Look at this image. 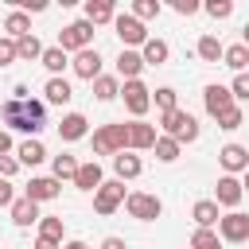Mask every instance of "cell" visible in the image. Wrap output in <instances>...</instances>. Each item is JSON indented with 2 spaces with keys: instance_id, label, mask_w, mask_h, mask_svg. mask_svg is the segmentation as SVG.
<instances>
[{
  "instance_id": "1",
  "label": "cell",
  "mask_w": 249,
  "mask_h": 249,
  "mask_svg": "<svg viewBox=\"0 0 249 249\" xmlns=\"http://www.w3.org/2000/svg\"><path fill=\"white\" fill-rule=\"evenodd\" d=\"M0 121L16 132H27V136H39L47 128V101L39 97H8L0 105Z\"/></svg>"
},
{
  "instance_id": "2",
  "label": "cell",
  "mask_w": 249,
  "mask_h": 249,
  "mask_svg": "<svg viewBox=\"0 0 249 249\" xmlns=\"http://www.w3.org/2000/svg\"><path fill=\"white\" fill-rule=\"evenodd\" d=\"M121 152H128V124L124 121L101 124L93 132V156H121Z\"/></svg>"
},
{
  "instance_id": "3",
  "label": "cell",
  "mask_w": 249,
  "mask_h": 249,
  "mask_svg": "<svg viewBox=\"0 0 249 249\" xmlns=\"http://www.w3.org/2000/svg\"><path fill=\"white\" fill-rule=\"evenodd\" d=\"M160 124H163V136H175L179 144H195L198 140V121L187 113V109H171V113H160Z\"/></svg>"
},
{
  "instance_id": "4",
  "label": "cell",
  "mask_w": 249,
  "mask_h": 249,
  "mask_svg": "<svg viewBox=\"0 0 249 249\" xmlns=\"http://www.w3.org/2000/svg\"><path fill=\"white\" fill-rule=\"evenodd\" d=\"M113 31H117V39H121V51H140V47L152 39V35H148V27H144L132 12H117Z\"/></svg>"
},
{
  "instance_id": "5",
  "label": "cell",
  "mask_w": 249,
  "mask_h": 249,
  "mask_svg": "<svg viewBox=\"0 0 249 249\" xmlns=\"http://www.w3.org/2000/svg\"><path fill=\"white\" fill-rule=\"evenodd\" d=\"M89 43H93V23H89L86 16H82V19H74V23H66V27L58 31V47H62L66 54H70V51L78 54V51H86Z\"/></svg>"
},
{
  "instance_id": "6",
  "label": "cell",
  "mask_w": 249,
  "mask_h": 249,
  "mask_svg": "<svg viewBox=\"0 0 249 249\" xmlns=\"http://www.w3.org/2000/svg\"><path fill=\"white\" fill-rule=\"evenodd\" d=\"M124 210H128V218H136V222H156V218L163 214V202H160L156 195H148V191H128Z\"/></svg>"
},
{
  "instance_id": "7",
  "label": "cell",
  "mask_w": 249,
  "mask_h": 249,
  "mask_svg": "<svg viewBox=\"0 0 249 249\" xmlns=\"http://www.w3.org/2000/svg\"><path fill=\"white\" fill-rule=\"evenodd\" d=\"M121 97H124V109L132 113V121H144V113L152 109V89L136 78V82H124L121 86Z\"/></svg>"
},
{
  "instance_id": "8",
  "label": "cell",
  "mask_w": 249,
  "mask_h": 249,
  "mask_svg": "<svg viewBox=\"0 0 249 249\" xmlns=\"http://www.w3.org/2000/svg\"><path fill=\"white\" fill-rule=\"evenodd\" d=\"M218 237H222V241H230V245L249 241V214H241V210L222 214V222H218Z\"/></svg>"
},
{
  "instance_id": "9",
  "label": "cell",
  "mask_w": 249,
  "mask_h": 249,
  "mask_svg": "<svg viewBox=\"0 0 249 249\" xmlns=\"http://www.w3.org/2000/svg\"><path fill=\"white\" fill-rule=\"evenodd\" d=\"M124 198H128V195H124V183H121V179H105V183L97 187V195H93V210H97V214H113Z\"/></svg>"
},
{
  "instance_id": "10",
  "label": "cell",
  "mask_w": 249,
  "mask_h": 249,
  "mask_svg": "<svg viewBox=\"0 0 249 249\" xmlns=\"http://www.w3.org/2000/svg\"><path fill=\"white\" fill-rule=\"evenodd\" d=\"M70 66H74V74L82 78V82H97L101 78V54H97V47H86V51H78L74 58H70Z\"/></svg>"
},
{
  "instance_id": "11",
  "label": "cell",
  "mask_w": 249,
  "mask_h": 249,
  "mask_svg": "<svg viewBox=\"0 0 249 249\" xmlns=\"http://www.w3.org/2000/svg\"><path fill=\"white\" fill-rule=\"evenodd\" d=\"M245 198V183L237 179V175H222L218 179V187H214V202L218 206H226V210H237V202Z\"/></svg>"
},
{
  "instance_id": "12",
  "label": "cell",
  "mask_w": 249,
  "mask_h": 249,
  "mask_svg": "<svg viewBox=\"0 0 249 249\" xmlns=\"http://www.w3.org/2000/svg\"><path fill=\"white\" fill-rule=\"evenodd\" d=\"M202 105H206V113L218 121V117H222L226 109H233L237 101H233L230 86H218V82H214V86H206V89H202Z\"/></svg>"
},
{
  "instance_id": "13",
  "label": "cell",
  "mask_w": 249,
  "mask_h": 249,
  "mask_svg": "<svg viewBox=\"0 0 249 249\" xmlns=\"http://www.w3.org/2000/svg\"><path fill=\"white\" fill-rule=\"evenodd\" d=\"M156 140H160L156 124H148V121H128V152H152Z\"/></svg>"
},
{
  "instance_id": "14",
  "label": "cell",
  "mask_w": 249,
  "mask_h": 249,
  "mask_svg": "<svg viewBox=\"0 0 249 249\" xmlns=\"http://www.w3.org/2000/svg\"><path fill=\"white\" fill-rule=\"evenodd\" d=\"M218 163L226 175H237V171H249V148L245 144H226L218 152Z\"/></svg>"
},
{
  "instance_id": "15",
  "label": "cell",
  "mask_w": 249,
  "mask_h": 249,
  "mask_svg": "<svg viewBox=\"0 0 249 249\" xmlns=\"http://www.w3.org/2000/svg\"><path fill=\"white\" fill-rule=\"evenodd\" d=\"M27 198H35V202H51V198H58L62 195V183L54 179V175H35L31 183H27V191H23Z\"/></svg>"
},
{
  "instance_id": "16",
  "label": "cell",
  "mask_w": 249,
  "mask_h": 249,
  "mask_svg": "<svg viewBox=\"0 0 249 249\" xmlns=\"http://www.w3.org/2000/svg\"><path fill=\"white\" fill-rule=\"evenodd\" d=\"M16 160H19V167H39V163L47 160V148H43V140H39V136H27V140H19V144H16Z\"/></svg>"
},
{
  "instance_id": "17",
  "label": "cell",
  "mask_w": 249,
  "mask_h": 249,
  "mask_svg": "<svg viewBox=\"0 0 249 249\" xmlns=\"http://www.w3.org/2000/svg\"><path fill=\"white\" fill-rule=\"evenodd\" d=\"M191 218H195L198 230H214V226L222 222V206H218L214 198H198V202L191 206Z\"/></svg>"
},
{
  "instance_id": "18",
  "label": "cell",
  "mask_w": 249,
  "mask_h": 249,
  "mask_svg": "<svg viewBox=\"0 0 249 249\" xmlns=\"http://www.w3.org/2000/svg\"><path fill=\"white\" fill-rule=\"evenodd\" d=\"M82 136H89V121H86L82 113H66V117L58 121V140L74 144V140H82Z\"/></svg>"
},
{
  "instance_id": "19",
  "label": "cell",
  "mask_w": 249,
  "mask_h": 249,
  "mask_svg": "<svg viewBox=\"0 0 249 249\" xmlns=\"http://www.w3.org/2000/svg\"><path fill=\"white\" fill-rule=\"evenodd\" d=\"M140 70H144V54L140 51H121L117 54V78L121 82H136Z\"/></svg>"
},
{
  "instance_id": "20",
  "label": "cell",
  "mask_w": 249,
  "mask_h": 249,
  "mask_svg": "<svg viewBox=\"0 0 249 249\" xmlns=\"http://www.w3.org/2000/svg\"><path fill=\"white\" fill-rule=\"evenodd\" d=\"M101 183H105V175H101V163H97V160L82 163V167H78V175H74V187H78V191H93V195H97V187H101Z\"/></svg>"
},
{
  "instance_id": "21",
  "label": "cell",
  "mask_w": 249,
  "mask_h": 249,
  "mask_svg": "<svg viewBox=\"0 0 249 249\" xmlns=\"http://www.w3.org/2000/svg\"><path fill=\"white\" fill-rule=\"evenodd\" d=\"M144 171V163H140V156L136 152H121V156H113V175L124 183V179H136Z\"/></svg>"
},
{
  "instance_id": "22",
  "label": "cell",
  "mask_w": 249,
  "mask_h": 249,
  "mask_svg": "<svg viewBox=\"0 0 249 249\" xmlns=\"http://www.w3.org/2000/svg\"><path fill=\"white\" fill-rule=\"evenodd\" d=\"M86 19L97 27V23H113L117 19V4L113 0H86Z\"/></svg>"
},
{
  "instance_id": "23",
  "label": "cell",
  "mask_w": 249,
  "mask_h": 249,
  "mask_svg": "<svg viewBox=\"0 0 249 249\" xmlns=\"http://www.w3.org/2000/svg\"><path fill=\"white\" fill-rule=\"evenodd\" d=\"M70 97H74V89H70L66 78H47V86H43V101L47 105H66Z\"/></svg>"
},
{
  "instance_id": "24",
  "label": "cell",
  "mask_w": 249,
  "mask_h": 249,
  "mask_svg": "<svg viewBox=\"0 0 249 249\" xmlns=\"http://www.w3.org/2000/svg\"><path fill=\"white\" fill-rule=\"evenodd\" d=\"M39 218H43V214H39V202H35V198L23 195V198L12 202V222H16V226H31V222H39Z\"/></svg>"
},
{
  "instance_id": "25",
  "label": "cell",
  "mask_w": 249,
  "mask_h": 249,
  "mask_svg": "<svg viewBox=\"0 0 249 249\" xmlns=\"http://www.w3.org/2000/svg\"><path fill=\"white\" fill-rule=\"evenodd\" d=\"M4 31H8V39H23V35H31V16L27 12H8L4 16Z\"/></svg>"
},
{
  "instance_id": "26",
  "label": "cell",
  "mask_w": 249,
  "mask_h": 249,
  "mask_svg": "<svg viewBox=\"0 0 249 249\" xmlns=\"http://www.w3.org/2000/svg\"><path fill=\"white\" fill-rule=\"evenodd\" d=\"M195 54H198L202 62H222V54H226V47L218 43V35H202V39L195 43Z\"/></svg>"
},
{
  "instance_id": "27",
  "label": "cell",
  "mask_w": 249,
  "mask_h": 249,
  "mask_svg": "<svg viewBox=\"0 0 249 249\" xmlns=\"http://www.w3.org/2000/svg\"><path fill=\"white\" fill-rule=\"evenodd\" d=\"M140 54H144V66H163L167 54H171V47H167L163 39H148V43L140 47Z\"/></svg>"
},
{
  "instance_id": "28",
  "label": "cell",
  "mask_w": 249,
  "mask_h": 249,
  "mask_svg": "<svg viewBox=\"0 0 249 249\" xmlns=\"http://www.w3.org/2000/svg\"><path fill=\"white\" fill-rule=\"evenodd\" d=\"M222 62H226L233 74H245V66H249V47H245V43H233V47H226Z\"/></svg>"
},
{
  "instance_id": "29",
  "label": "cell",
  "mask_w": 249,
  "mask_h": 249,
  "mask_svg": "<svg viewBox=\"0 0 249 249\" xmlns=\"http://www.w3.org/2000/svg\"><path fill=\"white\" fill-rule=\"evenodd\" d=\"M78 167H82V163H78L70 152H62V156H54V160H51V175H54L58 183H62V179H74V175H78Z\"/></svg>"
},
{
  "instance_id": "30",
  "label": "cell",
  "mask_w": 249,
  "mask_h": 249,
  "mask_svg": "<svg viewBox=\"0 0 249 249\" xmlns=\"http://www.w3.org/2000/svg\"><path fill=\"white\" fill-rule=\"evenodd\" d=\"M39 62L47 66V74H51V78H58V74H62V66H66L70 58H66V51L54 43V47H47V51H43V58H39Z\"/></svg>"
},
{
  "instance_id": "31",
  "label": "cell",
  "mask_w": 249,
  "mask_h": 249,
  "mask_svg": "<svg viewBox=\"0 0 249 249\" xmlns=\"http://www.w3.org/2000/svg\"><path fill=\"white\" fill-rule=\"evenodd\" d=\"M93 97H97V101H113V97H121V78L101 74V78L93 82Z\"/></svg>"
},
{
  "instance_id": "32",
  "label": "cell",
  "mask_w": 249,
  "mask_h": 249,
  "mask_svg": "<svg viewBox=\"0 0 249 249\" xmlns=\"http://www.w3.org/2000/svg\"><path fill=\"white\" fill-rule=\"evenodd\" d=\"M152 152H156V160H160V163H175V160H179V152H183V144H179L175 136H160Z\"/></svg>"
},
{
  "instance_id": "33",
  "label": "cell",
  "mask_w": 249,
  "mask_h": 249,
  "mask_svg": "<svg viewBox=\"0 0 249 249\" xmlns=\"http://www.w3.org/2000/svg\"><path fill=\"white\" fill-rule=\"evenodd\" d=\"M16 51H19V58H27V62H35V58H43V43H39V35L31 31V35H23V39H16Z\"/></svg>"
},
{
  "instance_id": "34",
  "label": "cell",
  "mask_w": 249,
  "mask_h": 249,
  "mask_svg": "<svg viewBox=\"0 0 249 249\" xmlns=\"http://www.w3.org/2000/svg\"><path fill=\"white\" fill-rule=\"evenodd\" d=\"M62 233H66L62 218H54V214H43V218H39V237H51V241L62 245Z\"/></svg>"
},
{
  "instance_id": "35",
  "label": "cell",
  "mask_w": 249,
  "mask_h": 249,
  "mask_svg": "<svg viewBox=\"0 0 249 249\" xmlns=\"http://www.w3.org/2000/svg\"><path fill=\"white\" fill-rule=\"evenodd\" d=\"M191 249H222L218 230H195L191 233Z\"/></svg>"
},
{
  "instance_id": "36",
  "label": "cell",
  "mask_w": 249,
  "mask_h": 249,
  "mask_svg": "<svg viewBox=\"0 0 249 249\" xmlns=\"http://www.w3.org/2000/svg\"><path fill=\"white\" fill-rule=\"evenodd\" d=\"M152 101H156V109H160V113H171V109H179V93H175L171 86H160Z\"/></svg>"
},
{
  "instance_id": "37",
  "label": "cell",
  "mask_w": 249,
  "mask_h": 249,
  "mask_svg": "<svg viewBox=\"0 0 249 249\" xmlns=\"http://www.w3.org/2000/svg\"><path fill=\"white\" fill-rule=\"evenodd\" d=\"M245 124V113H241V105H233V109H226L222 117H218V128L222 132H233V128H241Z\"/></svg>"
},
{
  "instance_id": "38",
  "label": "cell",
  "mask_w": 249,
  "mask_h": 249,
  "mask_svg": "<svg viewBox=\"0 0 249 249\" xmlns=\"http://www.w3.org/2000/svg\"><path fill=\"white\" fill-rule=\"evenodd\" d=\"M202 8H206L210 19H230V16H233V0H206Z\"/></svg>"
},
{
  "instance_id": "39",
  "label": "cell",
  "mask_w": 249,
  "mask_h": 249,
  "mask_svg": "<svg viewBox=\"0 0 249 249\" xmlns=\"http://www.w3.org/2000/svg\"><path fill=\"white\" fill-rule=\"evenodd\" d=\"M132 16H136L140 23H144V19H156V16H160V0H136V4H132Z\"/></svg>"
},
{
  "instance_id": "40",
  "label": "cell",
  "mask_w": 249,
  "mask_h": 249,
  "mask_svg": "<svg viewBox=\"0 0 249 249\" xmlns=\"http://www.w3.org/2000/svg\"><path fill=\"white\" fill-rule=\"evenodd\" d=\"M230 93H233V101H249V70H245V74H233Z\"/></svg>"
},
{
  "instance_id": "41",
  "label": "cell",
  "mask_w": 249,
  "mask_h": 249,
  "mask_svg": "<svg viewBox=\"0 0 249 249\" xmlns=\"http://www.w3.org/2000/svg\"><path fill=\"white\" fill-rule=\"evenodd\" d=\"M16 58H19V51H16V39H8V35H4V39H0V66H12Z\"/></svg>"
},
{
  "instance_id": "42",
  "label": "cell",
  "mask_w": 249,
  "mask_h": 249,
  "mask_svg": "<svg viewBox=\"0 0 249 249\" xmlns=\"http://www.w3.org/2000/svg\"><path fill=\"white\" fill-rule=\"evenodd\" d=\"M19 171V160L16 156H0V179H12Z\"/></svg>"
},
{
  "instance_id": "43",
  "label": "cell",
  "mask_w": 249,
  "mask_h": 249,
  "mask_svg": "<svg viewBox=\"0 0 249 249\" xmlns=\"http://www.w3.org/2000/svg\"><path fill=\"white\" fill-rule=\"evenodd\" d=\"M171 8H175L179 16H195V12L202 8V4H198V0H171Z\"/></svg>"
},
{
  "instance_id": "44",
  "label": "cell",
  "mask_w": 249,
  "mask_h": 249,
  "mask_svg": "<svg viewBox=\"0 0 249 249\" xmlns=\"http://www.w3.org/2000/svg\"><path fill=\"white\" fill-rule=\"evenodd\" d=\"M16 4H19V12H27V16H31V12H47V0H16Z\"/></svg>"
},
{
  "instance_id": "45",
  "label": "cell",
  "mask_w": 249,
  "mask_h": 249,
  "mask_svg": "<svg viewBox=\"0 0 249 249\" xmlns=\"http://www.w3.org/2000/svg\"><path fill=\"white\" fill-rule=\"evenodd\" d=\"M12 202H16V191L8 179H0V206H12Z\"/></svg>"
},
{
  "instance_id": "46",
  "label": "cell",
  "mask_w": 249,
  "mask_h": 249,
  "mask_svg": "<svg viewBox=\"0 0 249 249\" xmlns=\"http://www.w3.org/2000/svg\"><path fill=\"white\" fill-rule=\"evenodd\" d=\"M8 152H12V132L0 128V156H8Z\"/></svg>"
},
{
  "instance_id": "47",
  "label": "cell",
  "mask_w": 249,
  "mask_h": 249,
  "mask_svg": "<svg viewBox=\"0 0 249 249\" xmlns=\"http://www.w3.org/2000/svg\"><path fill=\"white\" fill-rule=\"evenodd\" d=\"M97 249H128V245H124V237H105Z\"/></svg>"
},
{
  "instance_id": "48",
  "label": "cell",
  "mask_w": 249,
  "mask_h": 249,
  "mask_svg": "<svg viewBox=\"0 0 249 249\" xmlns=\"http://www.w3.org/2000/svg\"><path fill=\"white\" fill-rule=\"evenodd\" d=\"M35 249H62V245L51 241V237H35Z\"/></svg>"
},
{
  "instance_id": "49",
  "label": "cell",
  "mask_w": 249,
  "mask_h": 249,
  "mask_svg": "<svg viewBox=\"0 0 249 249\" xmlns=\"http://www.w3.org/2000/svg\"><path fill=\"white\" fill-rule=\"evenodd\" d=\"M62 249H89V245H86V241H78V237H74V241H62Z\"/></svg>"
},
{
  "instance_id": "50",
  "label": "cell",
  "mask_w": 249,
  "mask_h": 249,
  "mask_svg": "<svg viewBox=\"0 0 249 249\" xmlns=\"http://www.w3.org/2000/svg\"><path fill=\"white\" fill-rule=\"evenodd\" d=\"M241 43H245V47H249V23H245V27H241Z\"/></svg>"
},
{
  "instance_id": "51",
  "label": "cell",
  "mask_w": 249,
  "mask_h": 249,
  "mask_svg": "<svg viewBox=\"0 0 249 249\" xmlns=\"http://www.w3.org/2000/svg\"><path fill=\"white\" fill-rule=\"evenodd\" d=\"M245 195H249V171H245Z\"/></svg>"
}]
</instances>
